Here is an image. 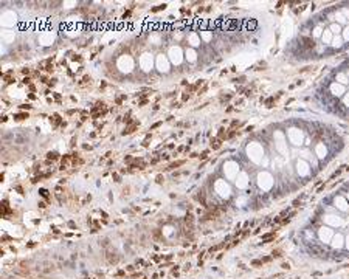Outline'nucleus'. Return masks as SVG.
<instances>
[{
    "label": "nucleus",
    "instance_id": "f257e3e1",
    "mask_svg": "<svg viewBox=\"0 0 349 279\" xmlns=\"http://www.w3.org/2000/svg\"><path fill=\"white\" fill-rule=\"evenodd\" d=\"M324 101L334 113L349 118V59L334 73L324 93Z\"/></svg>",
    "mask_w": 349,
    "mask_h": 279
},
{
    "label": "nucleus",
    "instance_id": "f03ea898",
    "mask_svg": "<svg viewBox=\"0 0 349 279\" xmlns=\"http://www.w3.org/2000/svg\"><path fill=\"white\" fill-rule=\"evenodd\" d=\"M137 127H138V123H137V121H133V123H132V126H129V127H126V129L123 130V135H129V134H132V132L135 130Z\"/></svg>",
    "mask_w": 349,
    "mask_h": 279
},
{
    "label": "nucleus",
    "instance_id": "7ed1b4c3",
    "mask_svg": "<svg viewBox=\"0 0 349 279\" xmlns=\"http://www.w3.org/2000/svg\"><path fill=\"white\" fill-rule=\"evenodd\" d=\"M47 158H48V161L50 160L55 161V160H58V158H59V154L56 151H50V152H47Z\"/></svg>",
    "mask_w": 349,
    "mask_h": 279
},
{
    "label": "nucleus",
    "instance_id": "20e7f679",
    "mask_svg": "<svg viewBox=\"0 0 349 279\" xmlns=\"http://www.w3.org/2000/svg\"><path fill=\"white\" fill-rule=\"evenodd\" d=\"M107 261H109L110 264H116V262H118V256H116L115 251H113V253H109V254H107Z\"/></svg>",
    "mask_w": 349,
    "mask_h": 279
},
{
    "label": "nucleus",
    "instance_id": "39448f33",
    "mask_svg": "<svg viewBox=\"0 0 349 279\" xmlns=\"http://www.w3.org/2000/svg\"><path fill=\"white\" fill-rule=\"evenodd\" d=\"M50 121H53L55 123V126H58V124H61V116H59V113H55L51 118H50Z\"/></svg>",
    "mask_w": 349,
    "mask_h": 279
},
{
    "label": "nucleus",
    "instance_id": "423d86ee",
    "mask_svg": "<svg viewBox=\"0 0 349 279\" xmlns=\"http://www.w3.org/2000/svg\"><path fill=\"white\" fill-rule=\"evenodd\" d=\"M26 118H28V113H17V115L14 116L16 121H22V119H26Z\"/></svg>",
    "mask_w": 349,
    "mask_h": 279
},
{
    "label": "nucleus",
    "instance_id": "0eeeda50",
    "mask_svg": "<svg viewBox=\"0 0 349 279\" xmlns=\"http://www.w3.org/2000/svg\"><path fill=\"white\" fill-rule=\"evenodd\" d=\"M39 194H41L42 197H45L47 200L50 198V195H48V191H47V189H44V188H42V189H39Z\"/></svg>",
    "mask_w": 349,
    "mask_h": 279
},
{
    "label": "nucleus",
    "instance_id": "6e6552de",
    "mask_svg": "<svg viewBox=\"0 0 349 279\" xmlns=\"http://www.w3.org/2000/svg\"><path fill=\"white\" fill-rule=\"evenodd\" d=\"M180 164H183V161H176V163H172V164H171L168 169H176V168H179Z\"/></svg>",
    "mask_w": 349,
    "mask_h": 279
},
{
    "label": "nucleus",
    "instance_id": "1a4fd4ad",
    "mask_svg": "<svg viewBox=\"0 0 349 279\" xmlns=\"http://www.w3.org/2000/svg\"><path fill=\"white\" fill-rule=\"evenodd\" d=\"M90 81H92V78H90V76H87V75H86V76H84V78H82V81H81V84H87V82H89V84H90Z\"/></svg>",
    "mask_w": 349,
    "mask_h": 279
},
{
    "label": "nucleus",
    "instance_id": "9d476101",
    "mask_svg": "<svg viewBox=\"0 0 349 279\" xmlns=\"http://www.w3.org/2000/svg\"><path fill=\"white\" fill-rule=\"evenodd\" d=\"M166 8V5L163 3V5H158L157 8H152V12H155V11H160V9H165Z\"/></svg>",
    "mask_w": 349,
    "mask_h": 279
},
{
    "label": "nucleus",
    "instance_id": "9b49d317",
    "mask_svg": "<svg viewBox=\"0 0 349 279\" xmlns=\"http://www.w3.org/2000/svg\"><path fill=\"white\" fill-rule=\"evenodd\" d=\"M20 109H22V110H25V109H26V110H30V109H31V105H30V104H23V105H20Z\"/></svg>",
    "mask_w": 349,
    "mask_h": 279
},
{
    "label": "nucleus",
    "instance_id": "f8f14e48",
    "mask_svg": "<svg viewBox=\"0 0 349 279\" xmlns=\"http://www.w3.org/2000/svg\"><path fill=\"white\" fill-rule=\"evenodd\" d=\"M163 180H165V178H163V175H157V178H155V181H157V183H163Z\"/></svg>",
    "mask_w": 349,
    "mask_h": 279
},
{
    "label": "nucleus",
    "instance_id": "ddd939ff",
    "mask_svg": "<svg viewBox=\"0 0 349 279\" xmlns=\"http://www.w3.org/2000/svg\"><path fill=\"white\" fill-rule=\"evenodd\" d=\"M23 84H30L31 82V78H28V76H26V78H23V81H22Z\"/></svg>",
    "mask_w": 349,
    "mask_h": 279
},
{
    "label": "nucleus",
    "instance_id": "4468645a",
    "mask_svg": "<svg viewBox=\"0 0 349 279\" xmlns=\"http://www.w3.org/2000/svg\"><path fill=\"white\" fill-rule=\"evenodd\" d=\"M39 169H41V164H39V163H36V164H34V172H37Z\"/></svg>",
    "mask_w": 349,
    "mask_h": 279
},
{
    "label": "nucleus",
    "instance_id": "2eb2a0df",
    "mask_svg": "<svg viewBox=\"0 0 349 279\" xmlns=\"http://www.w3.org/2000/svg\"><path fill=\"white\" fill-rule=\"evenodd\" d=\"M16 189H17V191H19V194H22V195H23V189H22V188H20V186H16Z\"/></svg>",
    "mask_w": 349,
    "mask_h": 279
},
{
    "label": "nucleus",
    "instance_id": "dca6fc26",
    "mask_svg": "<svg viewBox=\"0 0 349 279\" xmlns=\"http://www.w3.org/2000/svg\"><path fill=\"white\" fill-rule=\"evenodd\" d=\"M22 73H23V75H28V73H30V68H23Z\"/></svg>",
    "mask_w": 349,
    "mask_h": 279
},
{
    "label": "nucleus",
    "instance_id": "f3484780",
    "mask_svg": "<svg viewBox=\"0 0 349 279\" xmlns=\"http://www.w3.org/2000/svg\"><path fill=\"white\" fill-rule=\"evenodd\" d=\"M143 146H144V148H147V146H149V140H144V143H143Z\"/></svg>",
    "mask_w": 349,
    "mask_h": 279
},
{
    "label": "nucleus",
    "instance_id": "a211bd4d",
    "mask_svg": "<svg viewBox=\"0 0 349 279\" xmlns=\"http://www.w3.org/2000/svg\"><path fill=\"white\" fill-rule=\"evenodd\" d=\"M130 16V11H127V12H124V16H123V19H126V17H129Z\"/></svg>",
    "mask_w": 349,
    "mask_h": 279
},
{
    "label": "nucleus",
    "instance_id": "6ab92c4d",
    "mask_svg": "<svg viewBox=\"0 0 349 279\" xmlns=\"http://www.w3.org/2000/svg\"><path fill=\"white\" fill-rule=\"evenodd\" d=\"M39 206H41V208H45L47 205H45V202H39Z\"/></svg>",
    "mask_w": 349,
    "mask_h": 279
},
{
    "label": "nucleus",
    "instance_id": "aec40b11",
    "mask_svg": "<svg viewBox=\"0 0 349 279\" xmlns=\"http://www.w3.org/2000/svg\"><path fill=\"white\" fill-rule=\"evenodd\" d=\"M160 124H162V123H155V124H154V126H152V127H151V129H157V127H158V126H160Z\"/></svg>",
    "mask_w": 349,
    "mask_h": 279
},
{
    "label": "nucleus",
    "instance_id": "412c9836",
    "mask_svg": "<svg viewBox=\"0 0 349 279\" xmlns=\"http://www.w3.org/2000/svg\"><path fill=\"white\" fill-rule=\"evenodd\" d=\"M113 178H115V181H121V180H119V177H118L116 174H113Z\"/></svg>",
    "mask_w": 349,
    "mask_h": 279
},
{
    "label": "nucleus",
    "instance_id": "4be33fe9",
    "mask_svg": "<svg viewBox=\"0 0 349 279\" xmlns=\"http://www.w3.org/2000/svg\"><path fill=\"white\" fill-rule=\"evenodd\" d=\"M73 59H75V61H81V56H78V55H76V56H73Z\"/></svg>",
    "mask_w": 349,
    "mask_h": 279
}]
</instances>
